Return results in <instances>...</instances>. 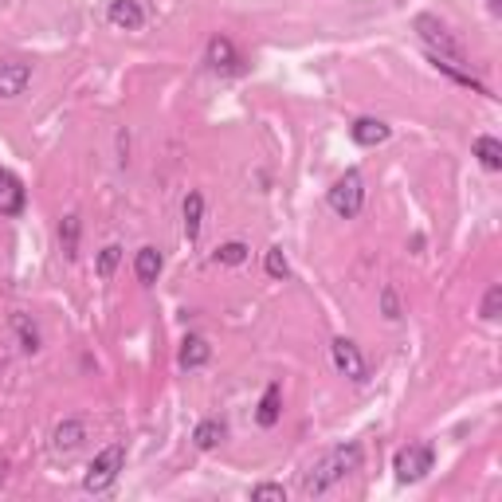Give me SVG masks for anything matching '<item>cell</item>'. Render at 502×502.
Instances as JSON below:
<instances>
[{
  "label": "cell",
  "mask_w": 502,
  "mask_h": 502,
  "mask_svg": "<svg viewBox=\"0 0 502 502\" xmlns=\"http://www.w3.org/2000/svg\"><path fill=\"white\" fill-rule=\"evenodd\" d=\"M357 468H362V444H338V448H330L326 456H322L314 468L303 475V495L306 498L326 495L333 483H342L345 475H353Z\"/></svg>",
  "instance_id": "cell-1"
},
{
  "label": "cell",
  "mask_w": 502,
  "mask_h": 502,
  "mask_svg": "<svg viewBox=\"0 0 502 502\" xmlns=\"http://www.w3.org/2000/svg\"><path fill=\"white\" fill-rule=\"evenodd\" d=\"M412 28L416 35H420V43L428 47V55H436V59H444V63L451 67H463V71H471V59H468V47H463L456 35L448 32V24L432 16V12H420V16L412 20Z\"/></svg>",
  "instance_id": "cell-2"
},
{
  "label": "cell",
  "mask_w": 502,
  "mask_h": 502,
  "mask_svg": "<svg viewBox=\"0 0 502 502\" xmlns=\"http://www.w3.org/2000/svg\"><path fill=\"white\" fill-rule=\"evenodd\" d=\"M326 205L338 212L342 220H353V217H362V208H365V177L357 173V169H345L338 181L330 185V193H326Z\"/></svg>",
  "instance_id": "cell-3"
},
{
  "label": "cell",
  "mask_w": 502,
  "mask_h": 502,
  "mask_svg": "<svg viewBox=\"0 0 502 502\" xmlns=\"http://www.w3.org/2000/svg\"><path fill=\"white\" fill-rule=\"evenodd\" d=\"M122 468H126V448H122V444H111V448H102L99 456L91 459L87 475H82V487H87L91 495H102V491H111V487L118 483V475H122Z\"/></svg>",
  "instance_id": "cell-4"
},
{
  "label": "cell",
  "mask_w": 502,
  "mask_h": 502,
  "mask_svg": "<svg viewBox=\"0 0 502 502\" xmlns=\"http://www.w3.org/2000/svg\"><path fill=\"white\" fill-rule=\"evenodd\" d=\"M436 468V448L420 439V444H409L397 451V459H392V471H397V483H420L428 479V471Z\"/></svg>",
  "instance_id": "cell-5"
},
{
  "label": "cell",
  "mask_w": 502,
  "mask_h": 502,
  "mask_svg": "<svg viewBox=\"0 0 502 502\" xmlns=\"http://www.w3.org/2000/svg\"><path fill=\"white\" fill-rule=\"evenodd\" d=\"M330 357H333V369H338L342 377H350L353 385H365V381H369V362L362 357V350H357V342L333 338L330 342Z\"/></svg>",
  "instance_id": "cell-6"
},
{
  "label": "cell",
  "mask_w": 502,
  "mask_h": 502,
  "mask_svg": "<svg viewBox=\"0 0 502 502\" xmlns=\"http://www.w3.org/2000/svg\"><path fill=\"white\" fill-rule=\"evenodd\" d=\"M106 24H114V28H122V32H141L146 8H141L138 0H106Z\"/></svg>",
  "instance_id": "cell-7"
},
{
  "label": "cell",
  "mask_w": 502,
  "mask_h": 502,
  "mask_svg": "<svg viewBox=\"0 0 502 502\" xmlns=\"http://www.w3.org/2000/svg\"><path fill=\"white\" fill-rule=\"evenodd\" d=\"M205 59H208L212 71H220V75H236V71H240V52H236V43L228 35H212Z\"/></svg>",
  "instance_id": "cell-8"
},
{
  "label": "cell",
  "mask_w": 502,
  "mask_h": 502,
  "mask_svg": "<svg viewBox=\"0 0 502 502\" xmlns=\"http://www.w3.org/2000/svg\"><path fill=\"white\" fill-rule=\"evenodd\" d=\"M28 82H32V63H24V59H5L0 63V99H16Z\"/></svg>",
  "instance_id": "cell-9"
},
{
  "label": "cell",
  "mask_w": 502,
  "mask_h": 502,
  "mask_svg": "<svg viewBox=\"0 0 502 502\" xmlns=\"http://www.w3.org/2000/svg\"><path fill=\"white\" fill-rule=\"evenodd\" d=\"M24 200H28V193H24L20 177L8 173V169H0V217H20Z\"/></svg>",
  "instance_id": "cell-10"
},
{
  "label": "cell",
  "mask_w": 502,
  "mask_h": 502,
  "mask_svg": "<svg viewBox=\"0 0 502 502\" xmlns=\"http://www.w3.org/2000/svg\"><path fill=\"white\" fill-rule=\"evenodd\" d=\"M392 130L381 122V118H357V122L350 126V138L357 141V146H365V150H373V146H385Z\"/></svg>",
  "instance_id": "cell-11"
},
{
  "label": "cell",
  "mask_w": 502,
  "mask_h": 502,
  "mask_svg": "<svg viewBox=\"0 0 502 502\" xmlns=\"http://www.w3.org/2000/svg\"><path fill=\"white\" fill-rule=\"evenodd\" d=\"M212 362V345L205 338H197V333H188L181 342V353H177V365L181 369H205Z\"/></svg>",
  "instance_id": "cell-12"
},
{
  "label": "cell",
  "mask_w": 502,
  "mask_h": 502,
  "mask_svg": "<svg viewBox=\"0 0 502 502\" xmlns=\"http://www.w3.org/2000/svg\"><path fill=\"white\" fill-rule=\"evenodd\" d=\"M82 439H87V424H82V420H63L55 428V436H52V448L59 451V456H71Z\"/></svg>",
  "instance_id": "cell-13"
},
{
  "label": "cell",
  "mask_w": 502,
  "mask_h": 502,
  "mask_svg": "<svg viewBox=\"0 0 502 502\" xmlns=\"http://www.w3.org/2000/svg\"><path fill=\"white\" fill-rule=\"evenodd\" d=\"M161 267H165V259H161L158 247H141L138 256H134V275H138V283H146V286L158 283Z\"/></svg>",
  "instance_id": "cell-14"
},
{
  "label": "cell",
  "mask_w": 502,
  "mask_h": 502,
  "mask_svg": "<svg viewBox=\"0 0 502 502\" xmlns=\"http://www.w3.org/2000/svg\"><path fill=\"white\" fill-rule=\"evenodd\" d=\"M475 158H479L483 169L498 173V169H502V141H498V138H491V134L475 138Z\"/></svg>",
  "instance_id": "cell-15"
},
{
  "label": "cell",
  "mask_w": 502,
  "mask_h": 502,
  "mask_svg": "<svg viewBox=\"0 0 502 502\" xmlns=\"http://www.w3.org/2000/svg\"><path fill=\"white\" fill-rule=\"evenodd\" d=\"M279 416H283L279 385H267V389H263V397H259V412H256V420H259L263 428H275V424H279Z\"/></svg>",
  "instance_id": "cell-16"
},
{
  "label": "cell",
  "mask_w": 502,
  "mask_h": 502,
  "mask_svg": "<svg viewBox=\"0 0 502 502\" xmlns=\"http://www.w3.org/2000/svg\"><path fill=\"white\" fill-rule=\"evenodd\" d=\"M181 212H185V236H188V240H197V236H200V220H205V197L188 193Z\"/></svg>",
  "instance_id": "cell-17"
},
{
  "label": "cell",
  "mask_w": 502,
  "mask_h": 502,
  "mask_svg": "<svg viewBox=\"0 0 502 502\" xmlns=\"http://www.w3.org/2000/svg\"><path fill=\"white\" fill-rule=\"evenodd\" d=\"M224 432H228V428H224V420H200V424H197V432H193V439H197V448H200V451H208V448H217V444H220Z\"/></svg>",
  "instance_id": "cell-18"
},
{
  "label": "cell",
  "mask_w": 502,
  "mask_h": 502,
  "mask_svg": "<svg viewBox=\"0 0 502 502\" xmlns=\"http://www.w3.org/2000/svg\"><path fill=\"white\" fill-rule=\"evenodd\" d=\"M12 330L20 333V342H24V350H28V353L40 350V330L28 322V314H12Z\"/></svg>",
  "instance_id": "cell-19"
},
{
  "label": "cell",
  "mask_w": 502,
  "mask_h": 502,
  "mask_svg": "<svg viewBox=\"0 0 502 502\" xmlns=\"http://www.w3.org/2000/svg\"><path fill=\"white\" fill-rule=\"evenodd\" d=\"M118 263H122V247H118V244H106V247L99 251V263H94V267H99V279H114Z\"/></svg>",
  "instance_id": "cell-20"
},
{
  "label": "cell",
  "mask_w": 502,
  "mask_h": 502,
  "mask_svg": "<svg viewBox=\"0 0 502 502\" xmlns=\"http://www.w3.org/2000/svg\"><path fill=\"white\" fill-rule=\"evenodd\" d=\"M59 240H63L67 256H79V217H63V224H59Z\"/></svg>",
  "instance_id": "cell-21"
},
{
  "label": "cell",
  "mask_w": 502,
  "mask_h": 502,
  "mask_svg": "<svg viewBox=\"0 0 502 502\" xmlns=\"http://www.w3.org/2000/svg\"><path fill=\"white\" fill-rule=\"evenodd\" d=\"M247 244H240V240H232V244H224L220 251H217V263H224V267H240V263L247 259Z\"/></svg>",
  "instance_id": "cell-22"
},
{
  "label": "cell",
  "mask_w": 502,
  "mask_h": 502,
  "mask_svg": "<svg viewBox=\"0 0 502 502\" xmlns=\"http://www.w3.org/2000/svg\"><path fill=\"white\" fill-rule=\"evenodd\" d=\"M263 267H267L271 279H286V275H291V263H286L283 247H271V251H267V259H263Z\"/></svg>",
  "instance_id": "cell-23"
},
{
  "label": "cell",
  "mask_w": 502,
  "mask_h": 502,
  "mask_svg": "<svg viewBox=\"0 0 502 502\" xmlns=\"http://www.w3.org/2000/svg\"><path fill=\"white\" fill-rule=\"evenodd\" d=\"M498 310H502V286H491V291L483 294L479 318H483V322H495V318H498Z\"/></svg>",
  "instance_id": "cell-24"
},
{
  "label": "cell",
  "mask_w": 502,
  "mask_h": 502,
  "mask_svg": "<svg viewBox=\"0 0 502 502\" xmlns=\"http://www.w3.org/2000/svg\"><path fill=\"white\" fill-rule=\"evenodd\" d=\"M381 310H385L389 322L401 318V298H397V291H392V286H381Z\"/></svg>",
  "instance_id": "cell-25"
},
{
  "label": "cell",
  "mask_w": 502,
  "mask_h": 502,
  "mask_svg": "<svg viewBox=\"0 0 502 502\" xmlns=\"http://www.w3.org/2000/svg\"><path fill=\"white\" fill-rule=\"evenodd\" d=\"M251 498H271V502H286V491L279 483H259V487H251Z\"/></svg>",
  "instance_id": "cell-26"
}]
</instances>
